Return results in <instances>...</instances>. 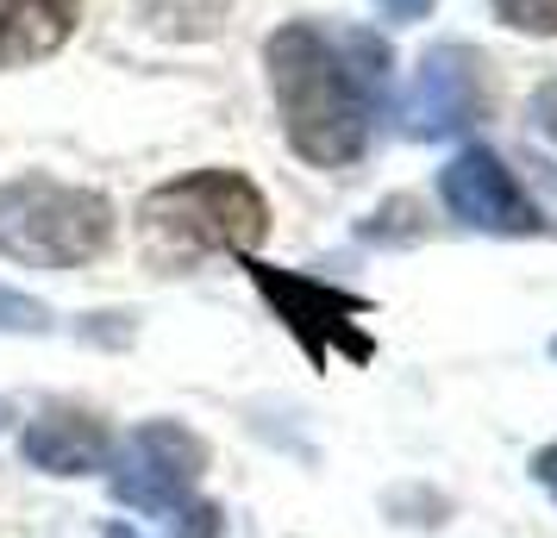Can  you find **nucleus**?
Wrapping results in <instances>:
<instances>
[{"label":"nucleus","instance_id":"obj_12","mask_svg":"<svg viewBox=\"0 0 557 538\" xmlns=\"http://www.w3.org/2000/svg\"><path fill=\"white\" fill-rule=\"evenodd\" d=\"M176 538H220V508H213V501H207V508H182Z\"/></svg>","mask_w":557,"mask_h":538},{"label":"nucleus","instance_id":"obj_9","mask_svg":"<svg viewBox=\"0 0 557 538\" xmlns=\"http://www.w3.org/2000/svg\"><path fill=\"white\" fill-rule=\"evenodd\" d=\"M82 0H0V70L45 63L70 45Z\"/></svg>","mask_w":557,"mask_h":538},{"label":"nucleus","instance_id":"obj_4","mask_svg":"<svg viewBox=\"0 0 557 538\" xmlns=\"http://www.w3.org/2000/svg\"><path fill=\"white\" fill-rule=\"evenodd\" d=\"M238 263H245L251 288L270 301V313L282 320V333L307 351V370H326L332 358H345V363H370V358H376V338L357 326V313H370V301H363V295H351V288H332L326 276L276 270V263H263L257 251L238 257Z\"/></svg>","mask_w":557,"mask_h":538},{"label":"nucleus","instance_id":"obj_10","mask_svg":"<svg viewBox=\"0 0 557 538\" xmlns=\"http://www.w3.org/2000/svg\"><path fill=\"white\" fill-rule=\"evenodd\" d=\"M495 20L527 38H557V0H495Z\"/></svg>","mask_w":557,"mask_h":538},{"label":"nucleus","instance_id":"obj_16","mask_svg":"<svg viewBox=\"0 0 557 538\" xmlns=\"http://www.w3.org/2000/svg\"><path fill=\"white\" fill-rule=\"evenodd\" d=\"M7 420H13V408H7V401H0V426H7Z\"/></svg>","mask_w":557,"mask_h":538},{"label":"nucleus","instance_id":"obj_13","mask_svg":"<svg viewBox=\"0 0 557 538\" xmlns=\"http://www.w3.org/2000/svg\"><path fill=\"white\" fill-rule=\"evenodd\" d=\"M532 126H539V132L557 145V82H545V88L532 95Z\"/></svg>","mask_w":557,"mask_h":538},{"label":"nucleus","instance_id":"obj_15","mask_svg":"<svg viewBox=\"0 0 557 538\" xmlns=\"http://www.w3.org/2000/svg\"><path fill=\"white\" fill-rule=\"evenodd\" d=\"M382 13H388V20H426L432 13V0H376Z\"/></svg>","mask_w":557,"mask_h":538},{"label":"nucleus","instance_id":"obj_11","mask_svg":"<svg viewBox=\"0 0 557 538\" xmlns=\"http://www.w3.org/2000/svg\"><path fill=\"white\" fill-rule=\"evenodd\" d=\"M0 333H51V308L45 301H32V295H20V288H7L0 283Z\"/></svg>","mask_w":557,"mask_h":538},{"label":"nucleus","instance_id":"obj_1","mask_svg":"<svg viewBox=\"0 0 557 538\" xmlns=\"http://www.w3.org/2000/svg\"><path fill=\"white\" fill-rule=\"evenodd\" d=\"M270 95H276L288 151L313 170H345L370 145V95L357 82L351 57L320 26H276L263 45Z\"/></svg>","mask_w":557,"mask_h":538},{"label":"nucleus","instance_id":"obj_7","mask_svg":"<svg viewBox=\"0 0 557 538\" xmlns=\"http://www.w3.org/2000/svg\"><path fill=\"white\" fill-rule=\"evenodd\" d=\"M438 195L470 232H488V238H539L545 232V213L527 201L520 176L507 170L495 151H457L445 170H438Z\"/></svg>","mask_w":557,"mask_h":538},{"label":"nucleus","instance_id":"obj_3","mask_svg":"<svg viewBox=\"0 0 557 538\" xmlns=\"http://www.w3.org/2000/svg\"><path fill=\"white\" fill-rule=\"evenodd\" d=\"M113 238V207L101 188L51 176H20L0 188V257L32 270H82Z\"/></svg>","mask_w":557,"mask_h":538},{"label":"nucleus","instance_id":"obj_5","mask_svg":"<svg viewBox=\"0 0 557 538\" xmlns=\"http://www.w3.org/2000/svg\"><path fill=\"white\" fill-rule=\"evenodd\" d=\"M201 476H207V438L182 420H145L138 433L120 438L107 488H113L120 508L163 520V513H182L195 501Z\"/></svg>","mask_w":557,"mask_h":538},{"label":"nucleus","instance_id":"obj_6","mask_svg":"<svg viewBox=\"0 0 557 538\" xmlns=\"http://www.w3.org/2000/svg\"><path fill=\"white\" fill-rule=\"evenodd\" d=\"M482 107H488V76H482V57L470 45H432L413 63V82L401 95V132L407 138H451V132L476 126Z\"/></svg>","mask_w":557,"mask_h":538},{"label":"nucleus","instance_id":"obj_14","mask_svg":"<svg viewBox=\"0 0 557 538\" xmlns=\"http://www.w3.org/2000/svg\"><path fill=\"white\" fill-rule=\"evenodd\" d=\"M532 483L545 488L557 501V445H545V451H532Z\"/></svg>","mask_w":557,"mask_h":538},{"label":"nucleus","instance_id":"obj_17","mask_svg":"<svg viewBox=\"0 0 557 538\" xmlns=\"http://www.w3.org/2000/svg\"><path fill=\"white\" fill-rule=\"evenodd\" d=\"M552 358H557V338H552Z\"/></svg>","mask_w":557,"mask_h":538},{"label":"nucleus","instance_id":"obj_2","mask_svg":"<svg viewBox=\"0 0 557 538\" xmlns=\"http://www.w3.org/2000/svg\"><path fill=\"white\" fill-rule=\"evenodd\" d=\"M138 220L151 257L170 270H188L195 257H251L270 238V207L238 170H195L163 182L157 195H145Z\"/></svg>","mask_w":557,"mask_h":538},{"label":"nucleus","instance_id":"obj_8","mask_svg":"<svg viewBox=\"0 0 557 538\" xmlns=\"http://www.w3.org/2000/svg\"><path fill=\"white\" fill-rule=\"evenodd\" d=\"M113 451V433H107L101 413L88 408H45L20 438V458L45 476H95Z\"/></svg>","mask_w":557,"mask_h":538}]
</instances>
